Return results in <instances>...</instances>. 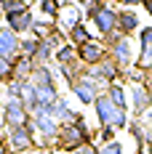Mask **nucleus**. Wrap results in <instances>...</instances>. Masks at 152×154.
<instances>
[{"label": "nucleus", "mask_w": 152, "mask_h": 154, "mask_svg": "<svg viewBox=\"0 0 152 154\" xmlns=\"http://www.w3.org/2000/svg\"><path fill=\"white\" fill-rule=\"evenodd\" d=\"M91 128L86 125V120H83V114H77L75 122L70 125H61L59 128V136H56V149H61V152H75V149H80V146H88L91 143Z\"/></svg>", "instance_id": "1"}, {"label": "nucleus", "mask_w": 152, "mask_h": 154, "mask_svg": "<svg viewBox=\"0 0 152 154\" xmlns=\"http://www.w3.org/2000/svg\"><path fill=\"white\" fill-rule=\"evenodd\" d=\"M104 45L109 51V59L120 66L123 75L136 64V48H134V40L131 37H125L120 32H112L109 37H104Z\"/></svg>", "instance_id": "2"}, {"label": "nucleus", "mask_w": 152, "mask_h": 154, "mask_svg": "<svg viewBox=\"0 0 152 154\" xmlns=\"http://www.w3.org/2000/svg\"><path fill=\"white\" fill-rule=\"evenodd\" d=\"M93 112H96V120H99V125L102 128H115V130H123V128H128V112L125 109H118L115 104H112V98L104 93H99L96 96V101H93Z\"/></svg>", "instance_id": "3"}, {"label": "nucleus", "mask_w": 152, "mask_h": 154, "mask_svg": "<svg viewBox=\"0 0 152 154\" xmlns=\"http://www.w3.org/2000/svg\"><path fill=\"white\" fill-rule=\"evenodd\" d=\"M35 130H32V125H19V128H5V136H3V141H5V149L14 154H24V152H32V149H37L35 146Z\"/></svg>", "instance_id": "4"}, {"label": "nucleus", "mask_w": 152, "mask_h": 154, "mask_svg": "<svg viewBox=\"0 0 152 154\" xmlns=\"http://www.w3.org/2000/svg\"><path fill=\"white\" fill-rule=\"evenodd\" d=\"M86 75H88L93 82H96V88H99V91L104 93L107 88L112 85V82H118V77H120L123 72H120V66H118V64H115L109 56H107L104 61H99L96 66H88V72H86Z\"/></svg>", "instance_id": "5"}, {"label": "nucleus", "mask_w": 152, "mask_h": 154, "mask_svg": "<svg viewBox=\"0 0 152 154\" xmlns=\"http://www.w3.org/2000/svg\"><path fill=\"white\" fill-rule=\"evenodd\" d=\"M0 117H3L5 128H19V125L30 122V112L24 109V101H19V98H5L3 109H0Z\"/></svg>", "instance_id": "6"}, {"label": "nucleus", "mask_w": 152, "mask_h": 154, "mask_svg": "<svg viewBox=\"0 0 152 154\" xmlns=\"http://www.w3.org/2000/svg\"><path fill=\"white\" fill-rule=\"evenodd\" d=\"M21 56V37L14 29H8L5 24H0V59L14 61Z\"/></svg>", "instance_id": "7"}, {"label": "nucleus", "mask_w": 152, "mask_h": 154, "mask_svg": "<svg viewBox=\"0 0 152 154\" xmlns=\"http://www.w3.org/2000/svg\"><path fill=\"white\" fill-rule=\"evenodd\" d=\"M86 16H83V8L77 5V3H72V0H67V3H61V11L59 16H56V27H59L64 35L72 29L75 24H80Z\"/></svg>", "instance_id": "8"}, {"label": "nucleus", "mask_w": 152, "mask_h": 154, "mask_svg": "<svg viewBox=\"0 0 152 154\" xmlns=\"http://www.w3.org/2000/svg\"><path fill=\"white\" fill-rule=\"evenodd\" d=\"M91 21H93V27H96V32L102 37H109L112 32H118V8L115 5H104Z\"/></svg>", "instance_id": "9"}, {"label": "nucleus", "mask_w": 152, "mask_h": 154, "mask_svg": "<svg viewBox=\"0 0 152 154\" xmlns=\"http://www.w3.org/2000/svg\"><path fill=\"white\" fill-rule=\"evenodd\" d=\"M70 91H72V96H75L80 104H86V106H93V101H96V96H99V88H96V82H93L88 75H83L77 82H72L70 85Z\"/></svg>", "instance_id": "10"}, {"label": "nucleus", "mask_w": 152, "mask_h": 154, "mask_svg": "<svg viewBox=\"0 0 152 154\" xmlns=\"http://www.w3.org/2000/svg\"><path fill=\"white\" fill-rule=\"evenodd\" d=\"M35 19H37V16H35V11H32V8H27V11H19V14L5 16V19H3V24H5L8 29H14L19 37H24V35H30Z\"/></svg>", "instance_id": "11"}, {"label": "nucleus", "mask_w": 152, "mask_h": 154, "mask_svg": "<svg viewBox=\"0 0 152 154\" xmlns=\"http://www.w3.org/2000/svg\"><path fill=\"white\" fill-rule=\"evenodd\" d=\"M107 56H109V51H107V45L99 43V40H91V43H86V45L77 48V59L86 64V66H96L99 61H104Z\"/></svg>", "instance_id": "12"}, {"label": "nucleus", "mask_w": 152, "mask_h": 154, "mask_svg": "<svg viewBox=\"0 0 152 154\" xmlns=\"http://www.w3.org/2000/svg\"><path fill=\"white\" fill-rule=\"evenodd\" d=\"M152 64V24L139 29V53H136V66L147 69Z\"/></svg>", "instance_id": "13"}, {"label": "nucleus", "mask_w": 152, "mask_h": 154, "mask_svg": "<svg viewBox=\"0 0 152 154\" xmlns=\"http://www.w3.org/2000/svg\"><path fill=\"white\" fill-rule=\"evenodd\" d=\"M128 96H131V112H134V117H141V114L152 106L150 88H147V85H131Z\"/></svg>", "instance_id": "14"}, {"label": "nucleus", "mask_w": 152, "mask_h": 154, "mask_svg": "<svg viewBox=\"0 0 152 154\" xmlns=\"http://www.w3.org/2000/svg\"><path fill=\"white\" fill-rule=\"evenodd\" d=\"M141 29V24H139V14L134 8H118V32L125 35V37H131L134 32Z\"/></svg>", "instance_id": "15"}, {"label": "nucleus", "mask_w": 152, "mask_h": 154, "mask_svg": "<svg viewBox=\"0 0 152 154\" xmlns=\"http://www.w3.org/2000/svg\"><path fill=\"white\" fill-rule=\"evenodd\" d=\"M30 82L35 88H56V75L51 72V66H35L30 75Z\"/></svg>", "instance_id": "16"}, {"label": "nucleus", "mask_w": 152, "mask_h": 154, "mask_svg": "<svg viewBox=\"0 0 152 154\" xmlns=\"http://www.w3.org/2000/svg\"><path fill=\"white\" fill-rule=\"evenodd\" d=\"M67 40H70L75 48H80V45H86V43H91V40H93V32L88 29L86 21H80V24H75L72 29L67 32Z\"/></svg>", "instance_id": "17"}, {"label": "nucleus", "mask_w": 152, "mask_h": 154, "mask_svg": "<svg viewBox=\"0 0 152 154\" xmlns=\"http://www.w3.org/2000/svg\"><path fill=\"white\" fill-rule=\"evenodd\" d=\"M51 112H53V117H56L61 125L75 122V117L80 114V112H72V109H70V104H67V98H64V96H59V98H56V104H53V109H51Z\"/></svg>", "instance_id": "18"}, {"label": "nucleus", "mask_w": 152, "mask_h": 154, "mask_svg": "<svg viewBox=\"0 0 152 154\" xmlns=\"http://www.w3.org/2000/svg\"><path fill=\"white\" fill-rule=\"evenodd\" d=\"M59 72H61V77H64V82H67V88H70L72 82H77L80 77H83L86 72H88V66H86V64H83L80 59H77V61L67 64V66H59Z\"/></svg>", "instance_id": "19"}, {"label": "nucleus", "mask_w": 152, "mask_h": 154, "mask_svg": "<svg viewBox=\"0 0 152 154\" xmlns=\"http://www.w3.org/2000/svg\"><path fill=\"white\" fill-rule=\"evenodd\" d=\"M32 69H35V61H32V59H27V56H19V59H14V80H16V82L30 80Z\"/></svg>", "instance_id": "20"}, {"label": "nucleus", "mask_w": 152, "mask_h": 154, "mask_svg": "<svg viewBox=\"0 0 152 154\" xmlns=\"http://www.w3.org/2000/svg\"><path fill=\"white\" fill-rule=\"evenodd\" d=\"M53 61L59 64V66H67V64H72V61H77V48L67 40L64 45H59L56 48V53H53Z\"/></svg>", "instance_id": "21"}, {"label": "nucleus", "mask_w": 152, "mask_h": 154, "mask_svg": "<svg viewBox=\"0 0 152 154\" xmlns=\"http://www.w3.org/2000/svg\"><path fill=\"white\" fill-rule=\"evenodd\" d=\"M107 96L112 98V104L118 109H125V112H128V91L123 88V82H112V85L107 88Z\"/></svg>", "instance_id": "22"}, {"label": "nucleus", "mask_w": 152, "mask_h": 154, "mask_svg": "<svg viewBox=\"0 0 152 154\" xmlns=\"http://www.w3.org/2000/svg\"><path fill=\"white\" fill-rule=\"evenodd\" d=\"M53 29H56V21H51V19H35L30 35L35 37V40H46V37H51Z\"/></svg>", "instance_id": "23"}, {"label": "nucleus", "mask_w": 152, "mask_h": 154, "mask_svg": "<svg viewBox=\"0 0 152 154\" xmlns=\"http://www.w3.org/2000/svg\"><path fill=\"white\" fill-rule=\"evenodd\" d=\"M37 11L43 14V19L56 21V16H59V11H61V3L59 0H40V3H37Z\"/></svg>", "instance_id": "24"}, {"label": "nucleus", "mask_w": 152, "mask_h": 154, "mask_svg": "<svg viewBox=\"0 0 152 154\" xmlns=\"http://www.w3.org/2000/svg\"><path fill=\"white\" fill-rule=\"evenodd\" d=\"M0 5H3V14L11 16V14H19V11H27L32 8L30 0H0Z\"/></svg>", "instance_id": "25"}, {"label": "nucleus", "mask_w": 152, "mask_h": 154, "mask_svg": "<svg viewBox=\"0 0 152 154\" xmlns=\"http://www.w3.org/2000/svg\"><path fill=\"white\" fill-rule=\"evenodd\" d=\"M96 154H125V146L115 138V141H107V143H99L96 146Z\"/></svg>", "instance_id": "26"}, {"label": "nucleus", "mask_w": 152, "mask_h": 154, "mask_svg": "<svg viewBox=\"0 0 152 154\" xmlns=\"http://www.w3.org/2000/svg\"><path fill=\"white\" fill-rule=\"evenodd\" d=\"M37 43H40V40H35L32 35H24V37H21V56L35 59V53H37Z\"/></svg>", "instance_id": "27"}, {"label": "nucleus", "mask_w": 152, "mask_h": 154, "mask_svg": "<svg viewBox=\"0 0 152 154\" xmlns=\"http://www.w3.org/2000/svg\"><path fill=\"white\" fill-rule=\"evenodd\" d=\"M11 80H14V61L0 59V82L5 85V82H11Z\"/></svg>", "instance_id": "28"}, {"label": "nucleus", "mask_w": 152, "mask_h": 154, "mask_svg": "<svg viewBox=\"0 0 152 154\" xmlns=\"http://www.w3.org/2000/svg\"><path fill=\"white\" fill-rule=\"evenodd\" d=\"M115 133H118V130L107 125V128H102V130H99V141H102V143H107V141H115Z\"/></svg>", "instance_id": "29"}, {"label": "nucleus", "mask_w": 152, "mask_h": 154, "mask_svg": "<svg viewBox=\"0 0 152 154\" xmlns=\"http://www.w3.org/2000/svg\"><path fill=\"white\" fill-rule=\"evenodd\" d=\"M70 154H96V146L88 143V146H80V149H75V152H70Z\"/></svg>", "instance_id": "30"}, {"label": "nucleus", "mask_w": 152, "mask_h": 154, "mask_svg": "<svg viewBox=\"0 0 152 154\" xmlns=\"http://www.w3.org/2000/svg\"><path fill=\"white\" fill-rule=\"evenodd\" d=\"M118 5L120 8H136V5H141V0H120Z\"/></svg>", "instance_id": "31"}, {"label": "nucleus", "mask_w": 152, "mask_h": 154, "mask_svg": "<svg viewBox=\"0 0 152 154\" xmlns=\"http://www.w3.org/2000/svg\"><path fill=\"white\" fill-rule=\"evenodd\" d=\"M141 8H144V11L152 16V0H141Z\"/></svg>", "instance_id": "32"}, {"label": "nucleus", "mask_w": 152, "mask_h": 154, "mask_svg": "<svg viewBox=\"0 0 152 154\" xmlns=\"http://www.w3.org/2000/svg\"><path fill=\"white\" fill-rule=\"evenodd\" d=\"M144 152H147V154H152V138L147 141V143H144Z\"/></svg>", "instance_id": "33"}, {"label": "nucleus", "mask_w": 152, "mask_h": 154, "mask_svg": "<svg viewBox=\"0 0 152 154\" xmlns=\"http://www.w3.org/2000/svg\"><path fill=\"white\" fill-rule=\"evenodd\" d=\"M0 146H3V149H0V154H14V152H8V149H5V141H0Z\"/></svg>", "instance_id": "34"}, {"label": "nucleus", "mask_w": 152, "mask_h": 154, "mask_svg": "<svg viewBox=\"0 0 152 154\" xmlns=\"http://www.w3.org/2000/svg\"><path fill=\"white\" fill-rule=\"evenodd\" d=\"M102 3H107V5H115V3H120V0H102Z\"/></svg>", "instance_id": "35"}, {"label": "nucleus", "mask_w": 152, "mask_h": 154, "mask_svg": "<svg viewBox=\"0 0 152 154\" xmlns=\"http://www.w3.org/2000/svg\"><path fill=\"white\" fill-rule=\"evenodd\" d=\"M72 3H80V5H86V3H91V0H72Z\"/></svg>", "instance_id": "36"}, {"label": "nucleus", "mask_w": 152, "mask_h": 154, "mask_svg": "<svg viewBox=\"0 0 152 154\" xmlns=\"http://www.w3.org/2000/svg\"><path fill=\"white\" fill-rule=\"evenodd\" d=\"M3 19H5V14H3V5H0V21H3Z\"/></svg>", "instance_id": "37"}, {"label": "nucleus", "mask_w": 152, "mask_h": 154, "mask_svg": "<svg viewBox=\"0 0 152 154\" xmlns=\"http://www.w3.org/2000/svg\"><path fill=\"white\" fill-rule=\"evenodd\" d=\"M0 96H3V82H0Z\"/></svg>", "instance_id": "38"}, {"label": "nucleus", "mask_w": 152, "mask_h": 154, "mask_svg": "<svg viewBox=\"0 0 152 154\" xmlns=\"http://www.w3.org/2000/svg\"><path fill=\"white\" fill-rule=\"evenodd\" d=\"M0 125H3V117H0Z\"/></svg>", "instance_id": "39"}]
</instances>
